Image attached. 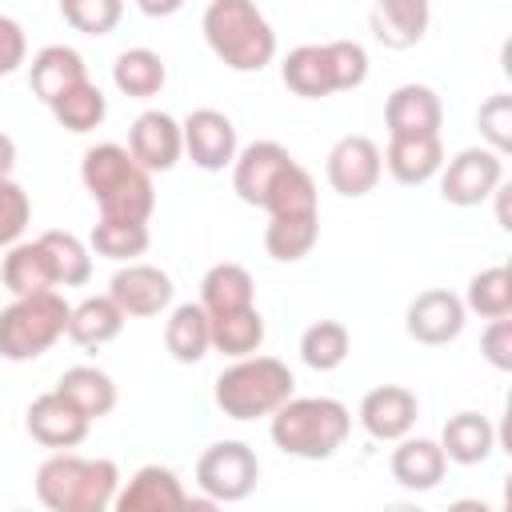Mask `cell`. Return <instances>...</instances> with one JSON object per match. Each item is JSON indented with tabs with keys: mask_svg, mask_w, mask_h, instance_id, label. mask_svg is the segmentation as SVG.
<instances>
[{
	"mask_svg": "<svg viewBox=\"0 0 512 512\" xmlns=\"http://www.w3.org/2000/svg\"><path fill=\"white\" fill-rule=\"evenodd\" d=\"M352 432V412L332 396H288L268 416V436L284 456L328 460L344 448Z\"/></svg>",
	"mask_w": 512,
	"mask_h": 512,
	"instance_id": "cell-1",
	"label": "cell"
},
{
	"mask_svg": "<svg viewBox=\"0 0 512 512\" xmlns=\"http://www.w3.org/2000/svg\"><path fill=\"white\" fill-rule=\"evenodd\" d=\"M80 180H84L88 196L96 200L100 216L148 220L156 208L152 172L140 168L124 144H92L80 160Z\"/></svg>",
	"mask_w": 512,
	"mask_h": 512,
	"instance_id": "cell-2",
	"label": "cell"
},
{
	"mask_svg": "<svg viewBox=\"0 0 512 512\" xmlns=\"http://www.w3.org/2000/svg\"><path fill=\"white\" fill-rule=\"evenodd\" d=\"M212 56L232 72H260L276 60V32L256 0H212L200 16Z\"/></svg>",
	"mask_w": 512,
	"mask_h": 512,
	"instance_id": "cell-3",
	"label": "cell"
},
{
	"mask_svg": "<svg viewBox=\"0 0 512 512\" xmlns=\"http://www.w3.org/2000/svg\"><path fill=\"white\" fill-rule=\"evenodd\" d=\"M120 488V468L104 456L56 452L36 468V500L52 512H104Z\"/></svg>",
	"mask_w": 512,
	"mask_h": 512,
	"instance_id": "cell-4",
	"label": "cell"
},
{
	"mask_svg": "<svg viewBox=\"0 0 512 512\" xmlns=\"http://www.w3.org/2000/svg\"><path fill=\"white\" fill-rule=\"evenodd\" d=\"M280 80L292 96H304V100H324L332 92H352L368 80V52L356 40L300 44L284 56Z\"/></svg>",
	"mask_w": 512,
	"mask_h": 512,
	"instance_id": "cell-5",
	"label": "cell"
},
{
	"mask_svg": "<svg viewBox=\"0 0 512 512\" xmlns=\"http://www.w3.org/2000/svg\"><path fill=\"white\" fill-rule=\"evenodd\" d=\"M292 392H296L292 368L276 356H256V352L228 364L212 384V400L228 420H264Z\"/></svg>",
	"mask_w": 512,
	"mask_h": 512,
	"instance_id": "cell-6",
	"label": "cell"
},
{
	"mask_svg": "<svg viewBox=\"0 0 512 512\" xmlns=\"http://www.w3.org/2000/svg\"><path fill=\"white\" fill-rule=\"evenodd\" d=\"M68 312L72 304L56 288L16 296L8 308H0V356L12 364L44 356L60 336H68Z\"/></svg>",
	"mask_w": 512,
	"mask_h": 512,
	"instance_id": "cell-7",
	"label": "cell"
},
{
	"mask_svg": "<svg viewBox=\"0 0 512 512\" xmlns=\"http://www.w3.org/2000/svg\"><path fill=\"white\" fill-rule=\"evenodd\" d=\"M260 480V460L244 440H216L196 460V484L216 504H236L252 496Z\"/></svg>",
	"mask_w": 512,
	"mask_h": 512,
	"instance_id": "cell-8",
	"label": "cell"
},
{
	"mask_svg": "<svg viewBox=\"0 0 512 512\" xmlns=\"http://www.w3.org/2000/svg\"><path fill=\"white\" fill-rule=\"evenodd\" d=\"M436 176H440L444 204H452V208H476V204H484L500 188V180H504V156L492 152L488 144L484 148H460Z\"/></svg>",
	"mask_w": 512,
	"mask_h": 512,
	"instance_id": "cell-9",
	"label": "cell"
},
{
	"mask_svg": "<svg viewBox=\"0 0 512 512\" xmlns=\"http://www.w3.org/2000/svg\"><path fill=\"white\" fill-rule=\"evenodd\" d=\"M380 172H384V156H380L376 140H368V136H340L324 160V176H328L332 192H340L348 200L368 196L380 184Z\"/></svg>",
	"mask_w": 512,
	"mask_h": 512,
	"instance_id": "cell-10",
	"label": "cell"
},
{
	"mask_svg": "<svg viewBox=\"0 0 512 512\" xmlns=\"http://www.w3.org/2000/svg\"><path fill=\"white\" fill-rule=\"evenodd\" d=\"M292 152L276 140H252L248 148L236 152L232 160V192L252 204V208H264V200L272 196V188L280 184V176L292 168Z\"/></svg>",
	"mask_w": 512,
	"mask_h": 512,
	"instance_id": "cell-11",
	"label": "cell"
},
{
	"mask_svg": "<svg viewBox=\"0 0 512 512\" xmlns=\"http://www.w3.org/2000/svg\"><path fill=\"white\" fill-rule=\"evenodd\" d=\"M464 320H468V308L456 292L448 288H428L420 296H412L408 312H404V332L416 340V344H428V348H440V344H452L460 332H464Z\"/></svg>",
	"mask_w": 512,
	"mask_h": 512,
	"instance_id": "cell-12",
	"label": "cell"
},
{
	"mask_svg": "<svg viewBox=\"0 0 512 512\" xmlns=\"http://www.w3.org/2000/svg\"><path fill=\"white\" fill-rule=\"evenodd\" d=\"M184 132V156L204 172H224L236 160V124L216 108H196L180 124Z\"/></svg>",
	"mask_w": 512,
	"mask_h": 512,
	"instance_id": "cell-13",
	"label": "cell"
},
{
	"mask_svg": "<svg viewBox=\"0 0 512 512\" xmlns=\"http://www.w3.org/2000/svg\"><path fill=\"white\" fill-rule=\"evenodd\" d=\"M24 428H28V436H32L36 444L64 452V448L84 444L92 420H88L68 396H60V392L52 388V392H44V396H36V400L28 404V412H24Z\"/></svg>",
	"mask_w": 512,
	"mask_h": 512,
	"instance_id": "cell-14",
	"label": "cell"
},
{
	"mask_svg": "<svg viewBox=\"0 0 512 512\" xmlns=\"http://www.w3.org/2000/svg\"><path fill=\"white\" fill-rule=\"evenodd\" d=\"M128 152L136 156L140 168L148 172H172L184 156V132H180V120L160 112V108H148L132 120L128 128Z\"/></svg>",
	"mask_w": 512,
	"mask_h": 512,
	"instance_id": "cell-15",
	"label": "cell"
},
{
	"mask_svg": "<svg viewBox=\"0 0 512 512\" xmlns=\"http://www.w3.org/2000/svg\"><path fill=\"white\" fill-rule=\"evenodd\" d=\"M172 276L156 264H140L128 260L112 280H108V296L116 300V308L124 316H160L172 304Z\"/></svg>",
	"mask_w": 512,
	"mask_h": 512,
	"instance_id": "cell-16",
	"label": "cell"
},
{
	"mask_svg": "<svg viewBox=\"0 0 512 512\" xmlns=\"http://www.w3.org/2000/svg\"><path fill=\"white\" fill-rule=\"evenodd\" d=\"M416 416H420V400L404 384H380V388L364 392L360 412H356L360 428L372 440H392V444L416 428Z\"/></svg>",
	"mask_w": 512,
	"mask_h": 512,
	"instance_id": "cell-17",
	"label": "cell"
},
{
	"mask_svg": "<svg viewBox=\"0 0 512 512\" xmlns=\"http://www.w3.org/2000/svg\"><path fill=\"white\" fill-rule=\"evenodd\" d=\"M112 508L116 512H172V508H188V492L168 464H144L132 472L128 484L116 488Z\"/></svg>",
	"mask_w": 512,
	"mask_h": 512,
	"instance_id": "cell-18",
	"label": "cell"
},
{
	"mask_svg": "<svg viewBox=\"0 0 512 512\" xmlns=\"http://www.w3.org/2000/svg\"><path fill=\"white\" fill-rule=\"evenodd\" d=\"M388 136H436L444 124V104L428 84H400L384 100Z\"/></svg>",
	"mask_w": 512,
	"mask_h": 512,
	"instance_id": "cell-19",
	"label": "cell"
},
{
	"mask_svg": "<svg viewBox=\"0 0 512 512\" xmlns=\"http://www.w3.org/2000/svg\"><path fill=\"white\" fill-rule=\"evenodd\" d=\"M388 472L400 488L408 492H428L444 480L448 472V456L440 448V440H428V436H400L392 456H388Z\"/></svg>",
	"mask_w": 512,
	"mask_h": 512,
	"instance_id": "cell-20",
	"label": "cell"
},
{
	"mask_svg": "<svg viewBox=\"0 0 512 512\" xmlns=\"http://www.w3.org/2000/svg\"><path fill=\"white\" fill-rule=\"evenodd\" d=\"M428 20H432L428 0H372V8H368L372 36L392 52L416 48L428 32Z\"/></svg>",
	"mask_w": 512,
	"mask_h": 512,
	"instance_id": "cell-21",
	"label": "cell"
},
{
	"mask_svg": "<svg viewBox=\"0 0 512 512\" xmlns=\"http://www.w3.org/2000/svg\"><path fill=\"white\" fill-rule=\"evenodd\" d=\"M380 156H384L388 176L404 188H420L444 168L440 132L436 136H388V148Z\"/></svg>",
	"mask_w": 512,
	"mask_h": 512,
	"instance_id": "cell-22",
	"label": "cell"
},
{
	"mask_svg": "<svg viewBox=\"0 0 512 512\" xmlns=\"http://www.w3.org/2000/svg\"><path fill=\"white\" fill-rule=\"evenodd\" d=\"M80 80H88V64L68 44H48L28 64V88H32V96L40 104H52L56 96H64L68 88H76Z\"/></svg>",
	"mask_w": 512,
	"mask_h": 512,
	"instance_id": "cell-23",
	"label": "cell"
},
{
	"mask_svg": "<svg viewBox=\"0 0 512 512\" xmlns=\"http://www.w3.org/2000/svg\"><path fill=\"white\" fill-rule=\"evenodd\" d=\"M0 284L12 292V296H32V292H48V288H60L56 284V264L48 256V248L36 240H16L4 260H0Z\"/></svg>",
	"mask_w": 512,
	"mask_h": 512,
	"instance_id": "cell-24",
	"label": "cell"
},
{
	"mask_svg": "<svg viewBox=\"0 0 512 512\" xmlns=\"http://www.w3.org/2000/svg\"><path fill=\"white\" fill-rule=\"evenodd\" d=\"M164 348L176 364H200L212 352V320L200 300L176 304L164 320Z\"/></svg>",
	"mask_w": 512,
	"mask_h": 512,
	"instance_id": "cell-25",
	"label": "cell"
},
{
	"mask_svg": "<svg viewBox=\"0 0 512 512\" xmlns=\"http://www.w3.org/2000/svg\"><path fill=\"white\" fill-rule=\"evenodd\" d=\"M440 448L452 464H464V468L484 464L496 452V428L484 412H456L440 432Z\"/></svg>",
	"mask_w": 512,
	"mask_h": 512,
	"instance_id": "cell-26",
	"label": "cell"
},
{
	"mask_svg": "<svg viewBox=\"0 0 512 512\" xmlns=\"http://www.w3.org/2000/svg\"><path fill=\"white\" fill-rule=\"evenodd\" d=\"M200 304L208 316H224V312H240V308H252L256 304V284H252V272L244 264H232V260H220L204 272L200 280Z\"/></svg>",
	"mask_w": 512,
	"mask_h": 512,
	"instance_id": "cell-27",
	"label": "cell"
},
{
	"mask_svg": "<svg viewBox=\"0 0 512 512\" xmlns=\"http://www.w3.org/2000/svg\"><path fill=\"white\" fill-rule=\"evenodd\" d=\"M320 240V208L316 212H276L264 228V248L280 264L304 260Z\"/></svg>",
	"mask_w": 512,
	"mask_h": 512,
	"instance_id": "cell-28",
	"label": "cell"
},
{
	"mask_svg": "<svg viewBox=\"0 0 512 512\" xmlns=\"http://www.w3.org/2000/svg\"><path fill=\"white\" fill-rule=\"evenodd\" d=\"M124 320L128 316L116 308V300L108 292L104 296H84L68 312V340H76L80 348H100V344H108L124 332Z\"/></svg>",
	"mask_w": 512,
	"mask_h": 512,
	"instance_id": "cell-29",
	"label": "cell"
},
{
	"mask_svg": "<svg viewBox=\"0 0 512 512\" xmlns=\"http://www.w3.org/2000/svg\"><path fill=\"white\" fill-rule=\"evenodd\" d=\"M56 392L68 396L88 420H100V416H108L116 408V380L96 364H76V368L60 372Z\"/></svg>",
	"mask_w": 512,
	"mask_h": 512,
	"instance_id": "cell-30",
	"label": "cell"
},
{
	"mask_svg": "<svg viewBox=\"0 0 512 512\" xmlns=\"http://www.w3.org/2000/svg\"><path fill=\"white\" fill-rule=\"evenodd\" d=\"M112 84L132 100H152L168 84V68L152 48H124L112 60Z\"/></svg>",
	"mask_w": 512,
	"mask_h": 512,
	"instance_id": "cell-31",
	"label": "cell"
},
{
	"mask_svg": "<svg viewBox=\"0 0 512 512\" xmlns=\"http://www.w3.org/2000/svg\"><path fill=\"white\" fill-rule=\"evenodd\" d=\"M152 244V232H148V220H124V216H100L88 232V248L104 260H136L144 256Z\"/></svg>",
	"mask_w": 512,
	"mask_h": 512,
	"instance_id": "cell-32",
	"label": "cell"
},
{
	"mask_svg": "<svg viewBox=\"0 0 512 512\" xmlns=\"http://www.w3.org/2000/svg\"><path fill=\"white\" fill-rule=\"evenodd\" d=\"M212 320V352H224L232 360L260 352L264 344V316L260 308H240V312H224V316H208Z\"/></svg>",
	"mask_w": 512,
	"mask_h": 512,
	"instance_id": "cell-33",
	"label": "cell"
},
{
	"mask_svg": "<svg viewBox=\"0 0 512 512\" xmlns=\"http://www.w3.org/2000/svg\"><path fill=\"white\" fill-rule=\"evenodd\" d=\"M48 112H52V120L60 124V128H68V132H92V128H100L104 124V116H108V100H104V92L92 84V80H80L76 88H68L64 96H56L52 104H48Z\"/></svg>",
	"mask_w": 512,
	"mask_h": 512,
	"instance_id": "cell-34",
	"label": "cell"
},
{
	"mask_svg": "<svg viewBox=\"0 0 512 512\" xmlns=\"http://www.w3.org/2000/svg\"><path fill=\"white\" fill-rule=\"evenodd\" d=\"M352 352V336L340 320H316L300 336V360L312 372H336Z\"/></svg>",
	"mask_w": 512,
	"mask_h": 512,
	"instance_id": "cell-35",
	"label": "cell"
},
{
	"mask_svg": "<svg viewBox=\"0 0 512 512\" xmlns=\"http://www.w3.org/2000/svg\"><path fill=\"white\" fill-rule=\"evenodd\" d=\"M464 308L476 312L480 320H496V316H512V272L504 264L480 268L468 288H464Z\"/></svg>",
	"mask_w": 512,
	"mask_h": 512,
	"instance_id": "cell-36",
	"label": "cell"
},
{
	"mask_svg": "<svg viewBox=\"0 0 512 512\" xmlns=\"http://www.w3.org/2000/svg\"><path fill=\"white\" fill-rule=\"evenodd\" d=\"M40 244L48 248L52 264H56V284L60 288H80V284L92 280V248L80 236L52 228V232L40 236Z\"/></svg>",
	"mask_w": 512,
	"mask_h": 512,
	"instance_id": "cell-37",
	"label": "cell"
},
{
	"mask_svg": "<svg viewBox=\"0 0 512 512\" xmlns=\"http://www.w3.org/2000/svg\"><path fill=\"white\" fill-rule=\"evenodd\" d=\"M60 16L84 36H108L124 16V0H60Z\"/></svg>",
	"mask_w": 512,
	"mask_h": 512,
	"instance_id": "cell-38",
	"label": "cell"
},
{
	"mask_svg": "<svg viewBox=\"0 0 512 512\" xmlns=\"http://www.w3.org/2000/svg\"><path fill=\"white\" fill-rule=\"evenodd\" d=\"M476 128H480V136L492 152L508 156V148H512V96L508 92L488 96L476 112Z\"/></svg>",
	"mask_w": 512,
	"mask_h": 512,
	"instance_id": "cell-39",
	"label": "cell"
},
{
	"mask_svg": "<svg viewBox=\"0 0 512 512\" xmlns=\"http://www.w3.org/2000/svg\"><path fill=\"white\" fill-rule=\"evenodd\" d=\"M28 220H32V200H28V192H24L12 176H4V180H0V248H12V244L24 236Z\"/></svg>",
	"mask_w": 512,
	"mask_h": 512,
	"instance_id": "cell-40",
	"label": "cell"
},
{
	"mask_svg": "<svg viewBox=\"0 0 512 512\" xmlns=\"http://www.w3.org/2000/svg\"><path fill=\"white\" fill-rule=\"evenodd\" d=\"M480 356L496 372H512V316L488 320V328L480 332Z\"/></svg>",
	"mask_w": 512,
	"mask_h": 512,
	"instance_id": "cell-41",
	"label": "cell"
},
{
	"mask_svg": "<svg viewBox=\"0 0 512 512\" xmlns=\"http://www.w3.org/2000/svg\"><path fill=\"white\" fill-rule=\"evenodd\" d=\"M28 60V36L12 16H0V76H12Z\"/></svg>",
	"mask_w": 512,
	"mask_h": 512,
	"instance_id": "cell-42",
	"label": "cell"
},
{
	"mask_svg": "<svg viewBox=\"0 0 512 512\" xmlns=\"http://www.w3.org/2000/svg\"><path fill=\"white\" fill-rule=\"evenodd\" d=\"M136 8L152 20H164V16H176L184 8V0H136Z\"/></svg>",
	"mask_w": 512,
	"mask_h": 512,
	"instance_id": "cell-43",
	"label": "cell"
},
{
	"mask_svg": "<svg viewBox=\"0 0 512 512\" xmlns=\"http://www.w3.org/2000/svg\"><path fill=\"white\" fill-rule=\"evenodd\" d=\"M12 168H16V140L8 132H0V180L12 176Z\"/></svg>",
	"mask_w": 512,
	"mask_h": 512,
	"instance_id": "cell-44",
	"label": "cell"
}]
</instances>
